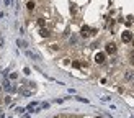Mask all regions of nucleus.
I'll return each mask as SVG.
<instances>
[{"label": "nucleus", "instance_id": "obj_1", "mask_svg": "<svg viewBox=\"0 0 134 118\" xmlns=\"http://www.w3.org/2000/svg\"><path fill=\"white\" fill-rule=\"evenodd\" d=\"M105 57H106L105 53H97V54H95V62H97V64H103V62H105Z\"/></svg>", "mask_w": 134, "mask_h": 118}, {"label": "nucleus", "instance_id": "obj_2", "mask_svg": "<svg viewBox=\"0 0 134 118\" xmlns=\"http://www.w3.org/2000/svg\"><path fill=\"white\" fill-rule=\"evenodd\" d=\"M105 49H106L108 54H114V53H116V44H114V43H108Z\"/></svg>", "mask_w": 134, "mask_h": 118}, {"label": "nucleus", "instance_id": "obj_3", "mask_svg": "<svg viewBox=\"0 0 134 118\" xmlns=\"http://www.w3.org/2000/svg\"><path fill=\"white\" fill-rule=\"evenodd\" d=\"M121 39H123L124 43H128V41H131V39H133V33H131V31H124V33L121 35Z\"/></svg>", "mask_w": 134, "mask_h": 118}, {"label": "nucleus", "instance_id": "obj_4", "mask_svg": "<svg viewBox=\"0 0 134 118\" xmlns=\"http://www.w3.org/2000/svg\"><path fill=\"white\" fill-rule=\"evenodd\" d=\"M26 7H28V10H34V3H33V2H28Z\"/></svg>", "mask_w": 134, "mask_h": 118}, {"label": "nucleus", "instance_id": "obj_5", "mask_svg": "<svg viewBox=\"0 0 134 118\" xmlns=\"http://www.w3.org/2000/svg\"><path fill=\"white\" fill-rule=\"evenodd\" d=\"M47 35H49V33H47V30H44V28H43V30H41V36H47Z\"/></svg>", "mask_w": 134, "mask_h": 118}, {"label": "nucleus", "instance_id": "obj_6", "mask_svg": "<svg viewBox=\"0 0 134 118\" xmlns=\"http://www.w3.org/2000/svg\"><path fill=\"white\" fill-rule=\"evenodd\" d=\"M72 66H74V67H80V62H77V61H74V62H72Z\"/></svg>", "mask_w": 134, "mask_h": 118}, {"label": "nucleus", "instance_id": "obj_7", "mask_svg": "<svg viewBox=\"0 0 134 118\" xmlns=\"http://www.w3.org/2000/svg\"><path fill=\"white\" fill-rule=\"evenodd\" d=\"M133 44H134V38H133Z\"/></svg>", "mask_w": 134, "mask_h": 118}, {"label": "nucleus", "instance_id": "obj_8", "mask_svg": "<svg viewBox=\"0 0 134 118\" xmlns=\"http://www.w3.org/2000/svg\"><path fill=\"white\" fill-rule=\"evenodd\" d=\"M56 118H57V117H56Z\"/></svg>", "mask_w": 134, "mask_h": 118}]
</instances>
